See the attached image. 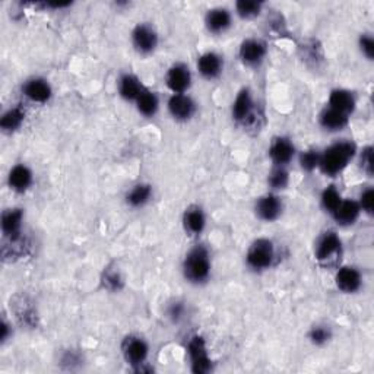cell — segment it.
<instances>
[{
  "mask_svg": "<svg viewBox=\"0 0 374 374\" xmlns=\"http://www.w3.org/2000/svg\"><path fill=\"white\" fill-rule=\"evenodd\" d=\"M186 351L190 362V370L195 374H207L214 371V362L207 351L206 341L202 335H193L189 338Z\"/></svg>",
  "mask_w": 374,
  "mask_h": 374,
  "instance_id": "obj_6",
  "label": "cell"
},
{
  "mask_svg": "<svg viewBox=\"0 0 374 374\" xmlns=\"http://www.w3.org/2000/svg\"><path fill=\"white\" fill-rule=\"evenodd\" d=\"M342 256V240L337 231L328 230L322 232L314 246V257L322 265L338 263Z\"/></svg>",
  "mask_w": 374,
  "mask_h": 374,
  "instance_id": "obj_7",
  "label": "cell"
},
{
  "mask_svg": "<svg viewBox=\"0 0 374 374\" xmlns=\"http://www.w3.org/2000/svg\"><path fill=\"white\" fill-rule=\"evenodd\" d=\"M357 145L351 141H338L321 151L318 170L326 177H337L345 171L357 157Z\"/></svg>",
  "mask_w": 374,
  "mask_h": 374,
  "instance_id": "obj_2",
  "label": "cell"
},
{
  "mask_svg": "<svg viewBox=\"0 0 374 374\" xmlns=\"http://www.w3.org/2000/svg\"><path fill=\"white\" fill-rule=\"evenodd\" d=\"M235 13L244 19V21H252L257 18L262 10H263V2H259V0H239L234 5Z\"/></svg>",
  "mask_w": 374,
  "mask_h": 374,
  "instance_id": "obj_32",
  "label": "cell"
},
{
  "mask_svg": "<svg viewBox=\"0 0 374 374\" xmlns=\"http://www.w3.org/2000/svg\"><path fill=\"white\" fill-rule=\"evenodd\" d=\"M205 26L207 33L214 35L224 34L232 26V13L223 6L212 8L206 12Z\"/></svg>",
  "mask_w": 374,
  "mask_h": 374,
  "instance_id": "obj_17",
  "label": "cell"
},
{
  "mask_svg": "<svg viewBox=\"0 0 374 374\" xmlns=\"http://www.w3.org/2000/svg\"><path fill=\"white\" fill-rule=\"evenodd\" d=\"M363 273L358 268L346 265L338 268L335 273V285L343 294H355L363 287Z\"/></svg>",
  "mask_w": 374,
  "mask_h": 374,
  "instance_id": "obj_15",
  "label": "cell"
},
{
  "mask_svg": "<svg viewBox=\"0 0 374 374\" xmlns=\"http://www.w3.org/2000/svg\"><path fill=\"white\" fill-rule=\"evenodd\" d=\"M358 205L362 207V212L371 216L374 214V189L371 186L366 187L362 193H359Z\"/></svg>",
  "mask_w": 374,
  "mask_h": 374,
  "instance_id": "obj_39",
  "label": "cell"
},
{
  "mask_svg": "<svg viewBox=\"0 0 374 374\" xmlns=\"http://www.w3.org/2000/svg\"><path fill=\"white\" fill-rule=\"evenodd\" d=\"M284 212V201L275 192L262 195L255 203V214L263 223H275Z\"/></svg>",
  "mask_w": 374,
  "mask_h": 374,
  "instance_id": "obj_10",
  "label": "cell"
},
{
  "mask_svg": "<svg viewBox=\"0 0 374 374\" xmlns=\"http://www.w3.org/2000/svg\"><path fill=\"white\" fill-rule=\"evenodd\" d=\"M101 285L108 293H120L124 288V276L116 265H108L101 273Z\"/></svg>",
  "mask_w": 374,
  "mask_h": 374,
  "instance_id": "obj_30",
  "label": "cell"
},
{
  "mask_svg": "<svg viewBox=\"0 0 374 374\" xmlns=\"http://www.w3.org/2000/svg\"><path fill=\"white\" fill-rule=\"evenodd\" d=\"M13 309H15V317L21 325L33 329L37 326L38 316L34 306L28 300L24 297H17L15 301H13Z\"/></svg>",
  "mask_w": 374,
  "mask_h": 374,
  "instance_id": "obj_28",
  "label": "cell"
},
{
  "mask_svg": "<svg viewBox=\"0 0 374 374\" xmlns=\"http://www.w3.org/2000/svg\"><path fill=\"white\" fill-rule=\"evenodd\" d=\"M239 58L247 67H260L268 58L266 41L256 37L243 40L239 49Z\"/></svg>",
  "mask_w": 374,
  "mask_h": 374,
  "instance_id": "obj_9",
  "label": "cell"
},
{
  "mask_svg": "<svg viewBox=\"0 0 374 374\" xmlns=\"http://www.w3.org/2000/svg\"><path fill=\"white\" fill-rule=\"evenodd\" d=\"M362 207L354 199H342L338 210L330 216L335 219L339 227H352L362 216Z\"/></svg>",
  "mask_w": 374,
  "mask_h": 374,
  "instance_id": "obj_22",
  "label": "cell"
},
{
  "mask_svg": "<svg viewBox=\"0 0 374 374\" xmlns=\"http://www.w3.org/2000/svg\"><path fill=\"white\" fill-rule=\"evenodd\" d=\"M192 71L190 67L183 63L177 62L169 67L165 74V85L171 91V94H187L192 87Z\"/></svg>",
  "mask_w": 374,
  "mask_h": 374,
  "instance_id": "obj_12",
  "label": "cell"
},
{
  "mask_svg": "<svg viewBox=\"0 0 374 374\" xmlns=\"http://www.w3.org/2000/svg\"><path fill=\"white\" fill-rule=\"evenodd\" d=\"M301 51H303V59L306 60V63L313 65L316 67L321 65L323 62V59H325L323 49H322L321 44L317 43L316 40H310L309 43L304 44L301 47Z\"/></svg>",
  "mask_w": 374,
  "mask_h": 374,
  "instance_id": "obj_34",
  "label": "cell"
},
{
  "mask_svg": "<svg viewBox=\"0 0 374 374\" xmlns=\"http://www.w3.org/2000/svg\"><path fill=\"white\" fill-rule=\"evenodd\" d=\"M120 351L123 359L130 366L133 371L148 364L149 357V343L145 338L136 334H129L123 338L120 343Z\"/></svg>",
  "mask_w": 374,
  "mask_h": 374,
  "instance_id": "obj_5",
  "label": "cell"
},
{
  "mask_svg": "<svg viewBox=\"0 0 374 374\" xmlns=\"http://www.w3.org/2000/svg\"><path fill=\"white\" fill-rule=\"evenodd\" d=\"M276 259V247L271 239H256L247 248L246 266L252 272L262 273L273 266Z\"/></svg>",
  "mask_w": 374,
  "mask_h": 374,
  "instance_id": "obj_4",
  "label": "cell"
},
{
  "mask_svg": "<svg viewBox=\"0 0 374 374\" xmlns=\"http://www.w3.org/2000/svg\"><path fill=\"white\" fill-rule=\"evenodd\" d=\"M22 94L33 103L47 104L53 96V88L46 78L33 76L22 84Z\"/></svg>",
  "mask_w": 374,
  "mask_h": 374,
  "instance_id": "obj_14",
  "label": "cell"
},
{
  "mask_svg": "<svg viewBox=\"0 0 374 374\" xmlns=\"http://www.w3.org/2000/svg\"><path fill=\"white\" fill-rule=\"evenodd\" d=\"M182 224L187 235H190V237H199L206 228V214L203 207L198 203L189 205L183 212Z\"/></svg>",
  "mask_w": 374,
  "mask_h": 374,
  "instance_id": "obj_18",
  "label": "cell"
},
{
  "mask_svg": "<svg viewBox=\"0 0 374 374\" xmlns=\"http://www.w3.org/2000/svg\"><path fill=\"white\" fill-rule=\"evenodd\" d=\"M300 167L303 171L313 173L314 170H318V162H321V151L317 149H307L303 151L298 157Z\"/></svg>",
  "mask_w": 374,
  "mask_h": 374,
  "instance_id": "obj_36",
  "label": "cell"
},
{
  "mask_svg": "<svg viewBox=\"0 0 374 374\" xmlns=\"http://www.w3.org/2000/svg\"><path fill=\"white\" fill-rule=\"evenodd\" d=\"M133 104L137 110V113H139L141 116H144L146 119H152V117L157 116L161 101H160V96L155 91H152L148 87H145L144 91L141 92V95L137 96Z\"/></svg>",
  "mask_w": 374,
  "mask_h": 374,
  "instance_id": "obj_25",
  "label": "cell"
},
{
  "mask_svg": "<svg viewBox=\"0 0 374 374\" xmlns=\"http://www.w3.org/2000/svg\"><path fill=\"white\" fill-rule=\"evenodd\" d=\"M232 120L247 132H260L265 126V113L255 101L250 88H241L231 104Z\"/></svg>",
  "mask_w": 374,
  "mask_h": 374,
  "instance_id": "obj_1",
  "label": "cell"
},
{
  "mask_svg": "<svg viewBox=\"0 0 374 374\" xmlns=\"http://www.w3.org/2000/svg\"><path fill=\"white\" fill-rule=\"evenodd\" d=\"M31 253V241L25 237L24 232L17 237H3L2 257L5 262H17Z\"/></svg>",
  "mask_w": 374,
  "mask_h": 374,
  "instance_id": "obj_19",
  "label": "cell"
},
{
  "mask_svg": "<svg viewBox=\"0 0 374 374\" xmlns=\"http://www.w3.org/2000/svg\"><path fill=\"white\" fill-rule=\"evenodd\" d=\"M24 210L21 207H10L2 214V232L3 237H17L22 234V224H24Z\"/></svg>",
  "mask_w": 374,
  "mask_h": 374,
  "instance_id": "obj_26",
  "label": "cell"
},
{
  "mask_svg": "<svg viewBox=\"0 0 374 374\" xmlns=\"http://www.w3.org/2000/svg\"><path fill=\"white\" fill-rule=\"evenodd\" d=\"M318 124H321V128L323 130L330 132V133H337L348 126L350 116H346L338 112V110L326 105L321 112V114H318Z\"/></svg>",
  "mask_w": 374,
  "mask_h": 374,
  "instance_id": "obj_23",
  "label": "cell"
},
{
  "mask_svg": "<svg viewBox=\"0 0 374 374\" xmlns=\"http://www.w3.org/2000/svg\"><path fill=\"white\" fill-rule=\"evenodd\" d=\"M326 105L335 108V110H338V112L351 117L357 108V96L350 90L335 88V90L330 91Z\"/></svg>",
  "mask_w": 374,
  "mask_h": 374,
  "instance_id": "obj_21",
  "label": "cell"
},
{
  "mask_svg": "<svg viewBox=\"0 0 374 374\" xmlns=\"http://www.w3.org/2000/svg\"><path fill=\"white\" fill-rule=\"evenodd\" d=\"M12 337V323L3 317L2 323H0V342L6 343Z\"/></svg>",
  "mask_w": 374,
  "mask_h": 374,
  "instance_id": "obj_43",
  "label": "cell"
},
{
  "mask_svg": "<svg viewBox=\"0 0 374 374\" xmlns=\"http://www.w3.org/2000/svg\"><path fill=\"white\" fill-rule=\"evenodd\" d=\"M342 195H341V192L338 190L337 186L334 185H330V186H326L322 192V195H321V206H322V210L332 215L334 214L337 210H338V206L341 205L342 202Z\"/></svg>",
  "mask_w": 374,
  "mask_h": 374,
  "instance_id": "obj_31",
  "label": "cell"
},
{
  "mask_svg": "<svg viewBox=\"0 0 374 374\" xmlns=\"http://www.w3.org/2000/svg\"><path fill=\"white\" fill-rule=\"evenodd\" d=\"M266 28H268V34L273 35V37H285L287 31V24L284 21V17L281 13H271L266 21Z\"/></svg>",
  "mask_w": 374,
  "mask_h": 374,
  "instance_id": "obj_37",
  "label": "cell"
},
{
  "mask_svg": "<svg viewBox=\"0 0 374 374\" xmlns=\"http://www.w3.org/2000/svg\"><path fill=\"white\" fill-rule=\"evenodd\" d=\"M34 183V173L25 164L13 165L8 174V186L10 190L17 193H25L30 190Z\"/></svg>",
  "mask_w": 374,
  "mask_h": 374,
  "instance_id": "obj_20",
  "label": "cell"
},
{
  "mask_svg": "<svg viewBox=\"0 0 374 374\" xmlns=\"http://www.w3.org/2000/svg\"><path fill=\"white\" fill-rule=\"evenodd\" d=\"M268 185L275 193L285 190L289 185L288 167H276V165H273L271 173L268 174Z\"/></svg>",
  "mask_w": 374,
  "mask_h": 374,
  "instance_id": "obj_33",
  "label": "cell"
},
{
  "mask_svg": "<svg viewBox=\"0 0 374 374\" xmlns=\"http://www.w3.org/2000/svg\"><path fill=\"white\" fill-rule=\"evenodd\" d=\"M332 337V329L328 325H314L310 328L307 338L314 346H325L326 343L330 342Z\"/></svg>",
  "mask_w": 374,
  "mask_h": 374,
  "instance_id": "obj_35",
  "label": "cell"
},
{
  "mask_svg": "<svg viewBox=\"0 0 374 374\" xmlns=\"http://www.w3.org/2000/svg\"><path fill=\"white\" fill-rule=\"evenodd\" d=\"M186 282L192 285H205L211 278L212 259L210 248L203 244L193 246L186 253L182 265Z\"/></svg>",
  "mask_w": 374,
  "mask_h": 374,
  "instance_id": "obj_3",
  "label": "cell"
},
{
  "mask_svg": "<svg viewBox=\"0 0 374 374\" xmlns=\"http://www.w3.org/2000/svg\"><path fill=\"white\" fill-rule=\"evenodd\" d=\"M169 114L180 123H186L196 116L198 104L189 94H171L167 101Z\"/></svg>",
  "mask_w": 374,
  "mask_h": 374,
  "instance_id": "obj_11",
  "label": "cell"
},
{
  "mask_svg": "<svg viewBox=\"0 0 374 374\" xmlns=\"http://www.w3.org/2000/svg\"><path fill=\"white\" fill-rule=\"evenodd\" d=\"M145 85L142 80L133 74H123L117 82V90L121 100L128 103H135L137 96L141 95Z\"/></svg>",
  "mask_w": 374,
  "mask_h": 374,
  "instance_id": "obj_24",
  "label": "cell"
},
{
  "mask_svg": "<svg viewBox=\"0 0 374 374\" xmlns=\"http://www.w3.org/2000/svg\"><path fill=\"white\" fill-rule=\"evenodd\" d=\"M373 146L367 145L359 151V170H362L367 177H373Z\"/></svg>",
  "mask_w": 374,
  "mask_h": 374,
  "instance_id": "obj_40",
  "label": "cell"
},
{
  "mask_svg": "<svg viewBox=\"0 0 374 374\" xmlns=\"http://www.w3.org/2000/svg\"><path fill=\"white\" fill-rule=\"evenodd\" d=\"M268 154L272 164L276 165V167H288L296 158L297 149L294 142L288 136H276L269 145Z\"/></svg>",
  "mask_w": 374,
  "mask_h": 374,
  "instance_id": "obj_13",
  "label": "cell"
},
{
  "mask_svg": "<svg viewBox=\"0 0 374 374\" xmlns=\"http://www.w3.org/2000/svg\"><path fill=\"white\" fill-rule=\"evenodd\" d=\"M187 316V306L182 300H174L167 306V317L173 323L183 322Z\"/></svg>",
  "mask_w": 374,
  "mask_h": 374,
  "instance_id": "obj_38",
  "label": "cell"
},
{
  "mask_svg": "<svg viewBox=\"0 0 374 374\" xmlns=\"http://www.w3.org/2000/svg\"><path fill=\"white\" fill-rule=\"evenodd\" d=\"M25 110L19 105L8 108L2 117H0V129L5 133L17 132L25 121Z\"/></svg>",
  "mask_w": 374,
  "mask_h": 374,
  "instance_id": "obj_29",
  "label": "cell"
},
{
  "mask_svg": "<svg viewBox=\"0 0 374 374\" xmlns=\"http://www.w3.org/2000/svg\"><path fill=\"white\" fill-rule=\"evenodd\" d=\"M130 41L135 51L141 56H149L158 47L160 37L157 30L148 22L137 24L132 30Z\"/></svg>",
  "mask_w": 374,
  "mask_h": 374,
  "instance_id": "obj_8",
  "label": "cell"
},
{
  "mask_svg": "<svg viewBox=\"0 0 374 374\" xmlns=\"http://www.w3.org/2000/svg\"><path fill=\"white\" fill-rule=\"evenodd\" d=\"M82 355L75 350H67L60 357V366H63L66 370H75L82 364Z\"/></svg>",
  "mask_w": 374,
  "mask_h": 374,
  "instance_id": "obj_41",
  "label": "cell"
},
{
  "mask_svg": "<svg viewBox=\"0 0 374 374\" xmlns=\"http://www.w3.org/2000/svg\"><path fill=\"white\" fill-rule=\"evenodd\" d=\"M358 49L368 62H373V59H374V38L370 34L359 35Z\"/></svg>",
  "mask_w": 374,
  "mask_h": 374,
  "instance_id": "obj_42",
  "label": "cell"
},
{
  "mask_svg": "<svg viewBox=\"0 0 374 374\" xmlns=\"http://www.w3.org/2000/svg\"><path fill=\"white\" fill-rule=\"evenodd\" d=\"M196 67L203 79L215 80L224 72V58L216 51H205L199 56Z\"/></svg>",
  "mask_w": 374,
  "mask_h": 374,
  "instance_id": "obj_16",
  "label": "cell"
},
{
  "mask_svg": "<svg viewBox=\"0 0 374 374\" xmlns=\"http://www.w3.org/2000/svg\"><path fill=\"white\" fill-rule=\"evenodd\" d=\"M152 196H154V190H152L151 185L137 183L126 193L124 199H126L128 206L133 207V210H139L151 202Z\"/></svg>",
  "mask_w": 374,
  "mask_h": 374,
  "instance_id": "obj_27",
  "label": "cell"
}]
</instances>
